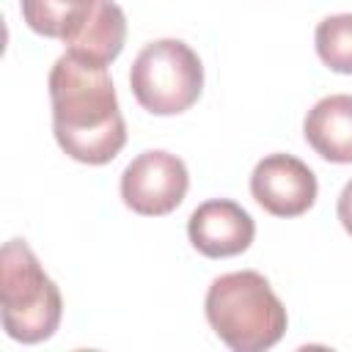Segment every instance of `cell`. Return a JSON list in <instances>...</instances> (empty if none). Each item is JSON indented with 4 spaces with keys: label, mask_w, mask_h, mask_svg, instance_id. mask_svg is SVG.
Returning <instances> with one entry per match:
<instances>
[{
    "label": "cell",
    "mask_w": 352,
    "mask_h": 352,
    "mask_svg": "<svg viewBox=\"0 0 352 352\" xmlns=\"http://www.w3.org/2000/svg\"><path fill=\"white\" fill-rule=\"evenodd\" d=\"M52 132L77 162L104 165L126 143V124L107 66L63 52L50 69Z\"/></svg>",
    "instance_id": "obj_1"
},
{
    "label": "cell",
    "mask_w": 352,
    "mask_h": 352,
    "mask_svg": "<svg viewBox=\"0 0 352 352\" xmlns=\"http://www.w3.org/2000/svg\"><path fill=\"white\" fill-rule=\"evenodd\" d=\"M204 308L217 338L234 352H261L275 346L289 322L280 297L256 270L214 278Z\"/></svg>",
    "instance_id": "obj_2"
},
{
    "label": "cell",
    "mask_w": 352,
    "mask_h": 352,
    "mask_svg": "<svg viewBox=\"0 0 352 352\" xmlns=\"http://www.w3.org/2000/svg\"><path fill=\"white\" fill-rule=\"evenodd\" d=\"M0 308L6 333L22 344L47 341L60 324V289L25 239H8L0 250Z\"/></svg>",
    "instance_id": "obj_3"
},
{
    "label": "cell",
    "mask_w": 352,
    "mask_h": 352,
    "mask_svg": "<svg viewBox=\"0 0 352 352\" xmlns=\"http://www.w3.org/2000/svg\"><path fill=\"white\" fill-rule=\"evenodd\" d=\"M129 85L143 110L154 116H176L198 102L204 91V66L187 41L157 38L132 60Z\"/></svg>",
    "instance_id": "obj_4"
},
{
    "label": "cell",
    "mask_w": 352,
    "mask_h": 352,
    "mask_svg": "<svg viewBox=\"0 0 352 352\" xmlns=\"http://www.w3.org/2000/svg\"><path fill=\"white\" fill-rule=\"evenodd\" d=\"M190 187V173L182 157L165 148L140 151L121 173L124 204L146 217H160L173 212Z\"/></svg>",
    "instance_id": "obj_5"
},
{
    "label": "cell",
    "mask_w": 352,
    "mask_h": 352,
    "mask_svg": "<svg viewBox=\"0 0 352 352\" xmlns=\"http://www.w3.org/2000/svg\"><path fill=\"white\" fill-rule=\"evenodd\" d=\"M250 192L261 209L275 217H297L316 201V173L294 154H267L250 173Z\"/></svg>",
    "instance_id": "obj_6"
},
{
    "label": "cell",
    "mask_w": 352,
    "mask_h": 352,
    "mask_svg": "<svg viewBox=\"0 0 352 352\" xmlns=\"http://www.w3.org/2000/svg\"><path fill=\"white\" fill-rule=\"evenodd\" d=\"M60 41L66 44V52L107 66L124 50L126 16L113 0H80L63 19Z\"/></svg>",
    "instance_id": "obj_7"
},
{
    "label": "cell",
    "mask_w": 352,
    "mask_h": 352,
    "mask_svg": "<svg viewBox=\"0 0 352 352\" xmlns=\"http://www.w3.org/2000/svg\"><path fill=\"white\" fill-rule=\"evenodd\" d=\"M187 236L192 248L209 258H228L250 248L256 223L231 198H209L192 209L187 220Z\"/></svg>",
    "instance_id": "obj_8"
},
{
    "label": "cell",
    "mask_w": 352,
    "mask_h": 352,
    "mask_svg": "<svg viewBox=\"0 0 352 352\" xmlns=\"http://www.w3.org/2000/svg\"><path fill=\"white\" fill-rule=\"evenodd\" d=\"M302 135L319 157L338 165L352 162V94L322 96L305 113Z\"/></svg>",
    "instance_id": "obj_9"
},
{
    "label": "cell",
    "mask_w": 352,
    "mask_h": 352,
    "mask_svg": "<svg viewBox=\"0 0 352 352\" xmlns=\"http://www.w3.org/2000/svg\"><path fill=\"white\" fill-rule=\"evenodd\" d=\"M316 55L338 74H352V14H333L316 25Z\"/></svg>",
    "instance_id": "obj_10"
},
{
    "label": "cell",
    "mask_w": 352,
    "mask_h": 352,
    "mask_svg": "<svg viewBox=\"0 0 352 352\" xmlns=\"http://www.w3.org/2000/svg\"><path fill=\"white\" fill-rule=\"evenodd\" d=\"M77 3L80 0H19L28 28L50 38H60L63 19Z\"/></svg>",
    "instance_id": "obj_11"
},
{
    "label": "cell",
    "mask_w": 352,
    "mask_h": 352,
    "mask_svg": "<svg viewBox=\"0 0 352 352\" xmlns=\"http://www.w3.org/2000/svg\"><path fill=\"white\" fill-rule=\"evenodd\" d=\"M336 212H338L341 226H344L346 234L352 236V179L344 184V190H341V195H338V206H336Z\"/></svg>",
    "instance_id": "obj_12"
}]
</instances>
